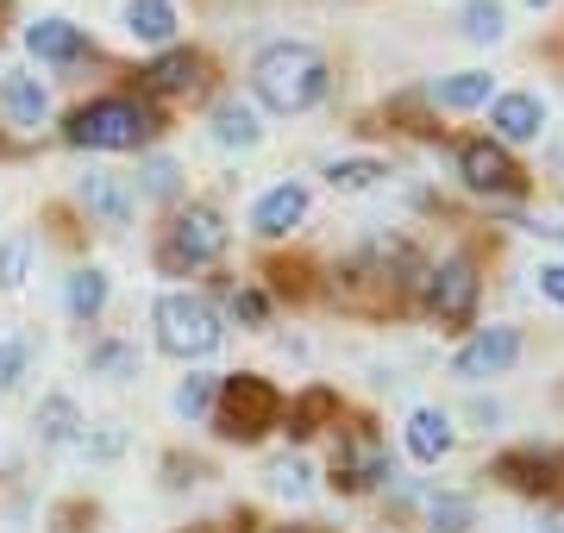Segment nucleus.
<instances>
[{
    "label": "nucleus",
    "instance_id": "obj_7",
    "mask_svg": "<svg viewBox=\"0 0 564 533\" xmlns=\"http://www.w3.org/2000/svg\"><path fill=\"white\" fill-rule=\"evenodd\" d=\"M421 295H426V314L440 327H470V314H477V270H470V258L433 264L421 276Z\"/></svg>",
    "mask_w": 564,
    "mask_h": 533
},
{
    "label": "nucleus",
    "instance_id": "obj_37",
    "mask_svg": "<svg viewBox=\"0 0 564 533\" xmlns=\"http://www.w3.org/2000/svg\"><path fill=\"white\" fill-rule=\"evenodd\" d=\"M540 295L564 308V264H545V270H540Z\"/></svg>",
    "mask_w": 564,
    "mask_h": 533
},
{
    "label": "nucleus",
    "instance_id": "obj_26",
    "mask_svg": "<svg viewBox=\"0 0 564 533\" xmlns=\"http://www.w3.org/2000/svg\"><path fill=\"white\" fill-rule=\"evenodd\" d=\"M214 390H220V377H207V370H188L176 383V414L182 421H195V414L214 409Z\"/></svg>",
    "mask_w": 564,
    "mask_h": 533
},
{
    "label": "nucleus",
    "instance_id": "obj_28",
    "mask_svg": "<svg viewBox=\"0 0 564 533\" xmlns=\"http://www.w3.org/2000/svg\"><path fill=\"white\" fill-rule=\"evenodd\" d=\"M383 176V164H370V157H339V164L326 170V183L333 188H345V195H358V188H370Z\"/></svg>",
    "mask_w": 564,
    "mask_h": 533
},
{
    "label": "nucleus",
    "instance_id": "obj_33",
    "mask_svg": "<svg viewBox=\"0 0 564 533\" xmlns=\"http://www.w3.org/2000/svg\"><path fill=\"white\" fill-rule=\"evenodd\" d=\"M139 176H144V195H158V202H170V195H176V164H170V157H151Z\"/></svg>",
    "mask_w": 564,
    "mask_h": 533
},
{
    "label": "nucleus",
    "instance_id": "obj_15",
    "mask_svg": "<svg viewBox=\"0 0 564 533\" xmlns=\"http://www.w3.org/2000/svg\"><path fill=\"white\" fill-rule=\"evenodd\" d=\"M82 207L101 214L107 226H126L132 220V188H126L120 176H107V170H88V176H82Z\"/></svg>",
    "mask_w": 564,
    "mask_h": 533
},
{
    "label": "nucleus",
    "instance_id": "obj_10",
    "mask_svg": "<svg viewBox=\"0 0 564 533\" xmlns=\"http://www.w3.org/2000/svg\"><path fill=\"white\" fill-rule=\"evenodd\" d=\"M207 88V57L202 51H163L151 69H144V95H163V101H188Z\"/></svg>",
    "mask_w": 564,
    "mask_h": 533
},
{
    "label": "nucleus",
    "instance_id": "obj_14",
    "mask_svg": "<svg viewBox=\"0 0 564 533\" xmlns=\"http://www.w3.org/2000/svg\"><path fill=\"white\" fill-rule=\"evenodd\" d=\"M25 51L44 63H76L82 51H88V39H82V25L69 20H32L25 25Z\"/></svg>",
    "mask_w": 564,
    "mask_h": 533
},
{
    "label": "nucleus",
    "instance_id": "obj_17",
    "mask_svg": "<svg viewBox=\"0 0 564 533\" xmlns=\"http://www.w3.org/2000/svg\"><path fill=\"white\" fill-rule=\"evenodd\" d=\"M489 126H496L502 139H540V126H545L540 95H502V101L489 107Z\"/></svg>",
    "mask_w": 564,
    "mask_h": 533
},
{
    "label": "nucleus",
    "instance_id": "obj_8",
    "mask_svg": "<svg viewBox=\"0 0 564 533\" xmlns=\"http://www.w3.org/2000/svg\"><path fill=\"white\" fill-rule=\"evenodd\" d=\"M383 477H395L389 471L383 439L364 427V421H351V427L339 433V446H333V490L358 496V490H370V483H383Z\"/></svg>",
    "mask_w": 564,
    "mask_h": 533
},
{
    "label": "nucleus",
    "instance_id": "obj_20",
    "mask_svg": "<svg viewBox=\"0 0 564 533\" xmlns=\"http://www.w3.org/2000/svg\"><path fill=\"white\" fill-rule=\"evenodd\" d=\"M126 32L144 44H163L176 32V7L170 0H126Z\"/></svg>",
    "mask_w": 564,
    "mask_h": 533
},
{
    "label": "nucleus",
    "instance_id": "obj_22",
    "mask_svg": "<svg viewBox=\"0 0 564 533\" xmlns=\"http://www.w3.org/2000/svg\"><path fill=\"white\" fill-rule=\"evenodd\" d=\"M39 433L51 439V446H76V439H82L76 402H69V395H44V402H39Z\"/></svg>",
    "mask_w": 564,
    "mask_h": 533
},
{
    "label": "nucleus",
    "instance_id": "obj_38",
    "mask_svg": "<svg viewBox=\"0 0 564 533\" xmlns=\"http://www.w3.org/2000/svg\"><path fill=\"white\" fill-rule=\"evenodd\" d=\"M245 527H251V514H239L232 527H188V533H245Z\"/></svg>",
    "mask_w": 564,
    "mask_h": 533
},
{
    "label": "nucleus",
    "instance_id": "obj_25",
    "mask_svg": "<svg viewBox=\"0 0 564 533\" xmlns=\"http://www.w3.org/2000/svg\"><path fill=\"white\" fill-rule=\"evenodd\" d=\"M458 32L470 44H496L508 32V20H502V7H496V0H470V7H464V20H458Z\"/></svg>",
    "mask_w": 564,
    "mask_h": 533
},
{
    "label": "nucleus",
    "instance_id": "obj_13",
    "mask_svg": "<svg viewBox=\"0 0 564 533\" xmlns=\"http://www.w3.org/2000/svg\"><path fill=\"white\" fill-rule=\"evenodd\" d=\"M302 214H307V188L302 183H276L270 195H258V207H251V232L282 239L289 226H302Z\"/></svg>",
    "mask_w": 564,
    "mask_h": 533
},
{
    "label": "nucleus",
    "instance_id": "obj_32",
    "mask_svg": "<svg viewBox=\"0 0 564 533\" xmlns=\"http://www.w3.org/2000/svg\"><path fill=\"white\" fill-rule=\"evenodd\" d=\"M25 264H32V246H25V239H7V246H0V289H20Z\"/></svg>",
    "mask_w": 564,
    "mask_h": 533
},
{
    "label": "nucleus",
    "instance_id": "obj_41",
    "mask_svg": "<svg viewBox=\"0 0 564 533\" xmlns=\"http://www.w3.org/2000/svg\"><path fill=\"white\" fill-rule=\"evenodd\" d=\"M545 533H558V527H545Z\"/></svg>",
    "mask_w": 564,
    "mask_h": 533
},
{
    "label": "nucleus",
    "instance_id": "obj_6",
    "mask_svg": "<svg viewBox=\"0 0 564 533\" xmlns=\"http://www.w3.org/2000/svg\"><path fill=\"white\" fill-rule=\"evenodd\" d=\"M226 251V220L214 214V207H182L176 220H170V239L158 246V264L170 270V276H182V270H202L214 264Z\"/></svg>",
    "mask_w": 564,
    "mask_h": 533
},
{
    "label": "nucleus",
    "instance_id": "obj_39",
    "mask_svg": "<svg viewBox=\"0 0 564 533\" xmlns=\"http://www.w3.org/2000/svg\"><path fill=\"white\" fill-rule=\"evenodd\" d=\"M276 533H326V527H276Z\"/></svg>",
    "mask_w": 564,
    "mask_h": 533
},
{
    "label": "nucleus",
    "instance_id": "obj_36",
    "mask_svg": "<svg viewBox=\"0 0 564 533\" xmlns=\"http://www.w3.org/2000/svg\"><path fill=\"white\" fill-rule=\"evenodd\" d=\"M82 521H95V509H88V502H63V509L51 514V533H82Z\"/></svg>",
    "mask_w": 564,
    "mask_h": 533
},
{
    "label": "nucleus",
    "instance_id": "obj_12",
    "mask_svg": "<svg viewBox=\"0 0 564 533\" xmlns=\"http://www.w3.org/2000/svg\"><path fill=\"white\" fill-rule=\"evenodd\" d=\"M496 477L521 496H558V458L552 452H502Z\"/></svg>",
    "mask_w": 564,
    "mask_h": 533
},
{
    "label": "nucleus",
    "instance_id": "obj_29",
    "mask_svg": "<svg viewBox=\"0 0 564 533\" xmlns=\"http://www.w3.org/2000/svg\"><path fill=\"white\" fill-rule=\"evenodd\" d=\"M270 283H276V295L302 302V295H307V264H302V258H276V264H270Z\"/></svg>",
    "mask_w": 564,
    "mask_h": 533
},
{
    "label": "nucleus",
    "instance_id": "obj_24",
    "mask_svg": "<svg viewBox=\"0 0 564 533\" xmlns=\"http://www.w3.org/2000/svg\"><path fill=\"white\" fill-rule=\"evenodd\" d=\"M433 101H440V107H484L489 101V76H484V69L445 76V83H433Z\"/></svg>",
    "mask_w": 564,
    "mask_h": 533
},
{
    "label": "nucleus",
    "instance_id": "obj_3",
    "mask_svg": "<svg viewBox=\"0 0 564 533\" xmlns=\"http://www.w3.org/2000/svg\"><path fill=\"white\" fill-rule=\"evenodd\" d=\"M276 421H282V395H276L270 377H258V370L220 377V390H214V433H220V439L251 446V439H263Z\"/></svg>",
    "mask_w": 564,
    "mask_h": 533
},
{
    "label": "nucleus",
    "instance_id": "obj_19",
    "mask_svg": "<svg viewBox=\"0 0 564 533\" xmlns=\"http://www.w3.org/2000/svg\"><path fill=\"white\" fill-rule=\"evenodd\" d=\"M0 107H7V120L13 126H44L51 95H44L39 76H7V83H0Z\"/></svg>",
    "mask_w": 564,
    "mask_h": 533
},
{
    "label": "nucleus",
    "instance_id": "obj_30",
    "mask_svg": "<svg viewBox=\"0 0 564 533\" xmlns=\"http://www.w3.org/2000/svg\"><path fill=\"white\" fill-rule=\"evenodd\" d=\"M88 365L107 370L113 383H126V377H139V351H132V346H101L95 358H88Z\"/></svg>",
    "mask_w": 564,
    "mask_h": 533
},
{
    "label": "nucleus",
    "instance_id": "obj_21",
    "mask_svg": "<svg viewBox=\"0 0 564 533\" xmlns=\"http://www.w3.org/2000/svg\"><path fill=\"white\" fill-rule=\"evenodd\" d=\"M214 139L232 144V151H251V144L263 139V126H258V113H251L245 101H220L214 107Z\"/></svg>",
    "mask_w": 564,
    "mask_h": 533
},
{
    "label": "nucleus",
    "instance_id": "obj_18",
    "mask_svg": "<svg viewBox=\"0 0 564 533\" xmlns=\"http://www.w3.org/2000/svg\"><path fill=\"white\" fill-rule=\"evenodd\" d=\"M408 452L421 458V465H440L445 452H452V421L440 409H414L408 414Z\"/></svg>",
    "mask_w": 564,
    "mask_h": 533
},
{
    "label": "nucleus",
    "instance_id": "obj_23",
    "mask_svg": "<svg viewBox=\"0 0 564 533\" xmlns=\"http://www.w3.org/2000/svg\"><path fill=\"white\" fill-rule=\"evenodd\" d=\"M107 308V270H76V276H69V314H76V320H95V314Z\"/></svg>",
    "mask_w": 564,
    "mask_h": 533
},
{
    "label": "nucleus",
    "instance_id": "obj_35",
    "mask_svg": "<svg viewBox=\"0 0 564 533\" xmlns=\"http://www.w3.org/2000/svg\"><path fill=\"white\" fill-rule=\"evenodd\" d=\"M20 370H25V346L20 339H0V390H13Z\"/></svg>",
    "mask_w": 564,
    "mask_h": 533
},
{
    "label": "nucleus",
    "instance_id": "obj_16",
    "mask_svg": "<svg viewBox=\"0 0 564 533\" xmlns=\"http://www.w3.org/2000/svg\"><path fill=\"white\" fill-rule=\"evenodd\" d=\"M339 421V395L326 390V383H314V390H302L295 402H289V439H314L321 427H333Z\"/></svg>",
    "mask_w": 564,
    "mask_h": 533
},
{
    "label": "nucleus",
    "instance_id": "obj_27",
    "mask_svg": "<svg viewBox=\"0 0 564 533\" xmlns=\"http://www.w3.org/2000/svg\"><path fill=\"white\" fill-rule=\"evenodd\" d=\"M263 483L276 496H307L314 490V471H307V458H276V465L263 471Z\"/></svg>",
    "mask_w": 564,
    "mask_h": 533
},
{
    "label": "nucleus",
    "instance_id": "obj_1",
    "mask_svg": "<svg viewBox=\"0 0 564 533\" xmlns=\"http://www.w3.org/2000/svg\"><path fill=\"white\" fill-rule=\"evenodd\" d=\"M251 88L270 113H307L326 95V57L302 39L263 44L258 63H251Z\"/></svg>",
    "mask_w": 564,
    "mask_h": 533
},
{
    "label": "nucleus",
    "instance_id": "obj_9",
    "mask_svg": "<svg viewBox=\"0 0 564 533\" xmlns=\"http://www.w3.org/2000/svg\"><path fill=\"white\" fill-rule=\"evenodd\" d=\"M458 176L477 195H521L527 188V170L508 157L502 139H464L458 144Z\"/></svg>",
    "mask_w": 564,
    "mask_h": 533
},
{
    "label": "nucleus",
    "instance_id": "obj_11",
    "mask_svg": "<svg viewBox=\"0 0 564 533\" xmlns=\"http://www.w3.org/2000/svg\"><path fill=\"white\" fill-rule=\"evenodd\" d=\"M514 358H521V333L489 327V333H477V339H464L458 358H452V370H458V377H502Z\"/></svg>",
    "mask_w": 564,
    "mask_h": 533
},
{
    "label": "nucleus",
    "instance_id": "obj_4",
    "mask_svg": "<svg viewBox=\"0 0 564 533\" xmlns=\"http://www.w3.org/2000/svg\"><path fill=\"white\" fill-rule=\"evenodd\" d=\"M151 320H158V346L176 351V358H207V351L226 339L214 302H207V295H182V289H170V295H163Z\"/></svg>",
    "mask_w": 564,
    "mask_h": 533
},
{
    "label": "nucleus",
    "instance_id": "obj_34",
    "mask_svg": "<svg viewBox=\"0 0 564 533\" xmlns=\"http://www.w3.org/2000/svg\"><path fill=\"white\" fill-rule=\"evenodd\" d=\"M232 314H239L245 327H263V320H270V302H263V289H232Z\"/></svg>",
    "mask_w": 564,
    "mask_h": 533
},
{
    "label": "nucleus",
    "instance_id": "obj_2",
    "mask_svg": "<svg viewBox=\"0 0 564 533\" xmlns=\"http://www.w3.org/2000/svg\"><path fill=\"white\" fill-rule=\"evenodd\" d=\"M163 132L158 107L151 101H132V95H107V101H88L63 120V139L69 144H88V151H139Z\"/></svg>",
    "mask_w": 564,
    "mask_h": 533
},
{
    "label": "nucleus",
    "instance_id": "obj_31",
    "mask_svg": "<svg viewBox=\"0 0 564 533\" xmlns=\"http://www.w3.org/2000/svg\"><path fill=\"white\" fill-rule=\"evenodd\" d=\"M433 533H470V502L464 496H440L433 502Z\"/></svg>",
    "mask_w": 564,
    "mask_h": 533
},
{
    "label": "nucleus",
    "instance_id": "obj_40",
    "mask_svg": "<svg viewBox=\"0 0 564 533\" xmlns=\"http://www.w3.org/2000/svg\"><path fill=\"white\" fill-rule=\"evenodd\" d=\"M533 7H552V0H533Z\"/></svg>",
    "mask_w": 564,
    "mask_h": 533
},
{
    "label": "nucleus",
    "instance_id": "obj_5",
    "mask_svg": "<svg viewBox=\"0 0 564 533\" xmlns=\"http://www.w3.org/2000/svg\"><path fill=\"white\" fill-rule=\"evenodd\" d=\"M402 289H408V276L389 270V246H377L370 258H351V264L333 270V295L351 314H395L402 308Z\"/></svg>",
    "mask_w": 564,
    "mask_h": 533
}]
</instances>
